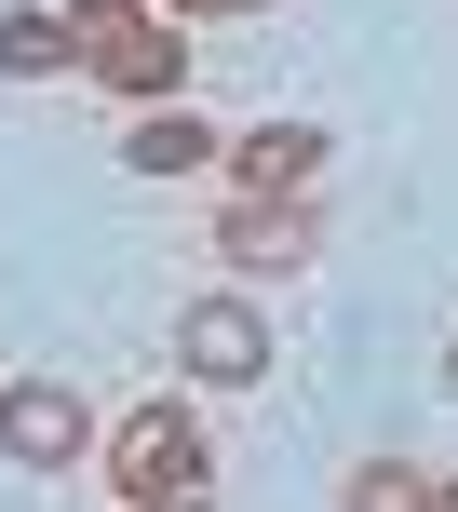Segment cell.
<instances>
[{"mask_svg":"<svg viewBox=\"0 0 458 512\" xmlns=\"http://www.w3.org/2000/svg\"><path fill=\"white\" fill-rule=\"evenodd\" d=\"M68 432H81L68 391H14V445H27V459H68Z\"/></svg>","mask_w":458,"mask_h":512,"instance_id":"cell-1","label":"cell"},{"mask_svg":"<svg viewBox=\"0 0 458 512\" xmlns=\"http://www.w3.org/2000/svg\"><path fill=\"white\" fill-rule=\"evenodd\" d=\"M189 364H216V378H243V364H256V324H243V310H203V324H189Z\"/></svg>","mask_w":458,"mask_h":512,"instance_id":"cell-2","label":"cell"}]
</instances>
